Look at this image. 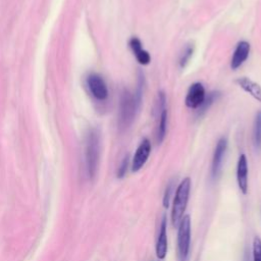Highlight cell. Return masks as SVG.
I'll return each instance as SVG.
<instances>
[{
    "mask_svg": "<svg viewBox=\"0 0 261 261\" xmlns=\"http://www.w3.org/2000/svg\"><path fill=\"white\" fill-rule=\"evenodd\" d=\"M100 159V134L97 128H91L85 143V168L89 179H94Z\"/></svg>",
    "mask_w": 261,
    "mask_h": 261,
    "instance_id": "cell-1",
    "label": "cell"
},
{
    "mask_svg": "<svg viewBox=\"0 0 261 261\" xmlns=\"http://www.w3.org/2000/svg\"><path fill=\"white\" fill-rule=\"evenodd\" d=\"M142 102H140L134 95V93H130L128 90L123 89L120 98H119V108H118V128L120 130L127 129L133 121L135 120V117L140 110Z\"/></svg>",
    "mask_w": 261,
    "mask_h": 261,
    "instance_id": "cell-2",
    "label": "cell"
},
{
    "mask_svg": "<svg viewBox=\"0 0 261 261\" xmlns=\"http://www.w3.org/2000/svg\"><path fill=\"white\" fill-rule=\"evenodd\" d=\"M191 178L185 177L179 185L177 186V189L175 191V195L172 202V209H171V221L173 225H176L179 223L180 219L184 216V213L186 211L190 192H191Z\"/></svg>",
    "mask_w": 261,
    "mask_h": 261,
    "instance_id": "cell-3",
    "label": "cell"
},
{
    "mask_svg": "<svg viewBox=\"0 0 261 261\" xmlns=\"http://www.w3.org/2000/svg\"><path fill=\"white\" fill-rule=\"evenodd\" d=\"M191 245V218L184 215L178 223L177 230V257L179 261H187Z\"/></svg>",
    "mask_w": 261,
    "mask_h": 261,
    "instance_id": "cell-4",
    "label": "cell"
},
{
    "mask_svg": "<svg viewBox=\"0 0 261 261\" xmlns=\"http://www.w3.org/2000/svg\"><path fill=\"white\" fill-rule=\"evenodd\" d=\"M87 87L91 95L97 101H105L108 98V88L104 79L98 73H90L87 76Z\"/></svg>",
    "mask_w": 261,
    "mask_h": 261,
    "instance_id": "cell-5",
    "label": "cell"
},
{
    "mask_svg": "<svg viewBox=\"0 0 261 261\" xmlns=\"http://www.w3.org/2000/svg\"><path fill=\"white\" fill-rule=\"evenodd\" d=\"M206 97L205 88L201 83H194L188 90L185 103L191 109H198Z\"/></svg>",
    "mask_w": 261,
    "mask_h": 261,
    "instance_id": "cell-6",
    "label": "cell"
},
{
    "mask_svg": "<svg viewBox=\"0 0 261 261\" xmlns=\"http://www.w3.org/2000/svg\"><path fill=\"white\" fill-rule=\"evenodd\" d=\"M226 150H227V139L222 137L217 141L214 149V153H213L212 164H211V174L213 178H216L220 173Z\"/></svg>",
    "mask_w": 261,
    "mask_h": 261,
    "instance_id": "cell-7",
    "label": "cell"
},
{
    "mask_svg": "<svg viewBox=\"0 0 261 261\" xmlns=\"http://www.w3.org/2000/svg\"><path fill=\"white\" fill-rule=\"evenodd\" d=\"M151 153V143L148 139H144L138 149L136 150V153L132 160V171L137 172L139 171L147 162L149 156Z\"/></svg>",
    "mask_w": 261,
    "mask_h": 261,
    "instance_id": "cell-8",
    "label": "cell"
},
{
    "mask_svg": "<svg viewBox=\"0 0 261 261\" xmlns=\"http://www.w3.org/2000/svg\"><path fill=\"white\" fill-rule=\"evenodd\" d=\"M237 181L240 191L246 195L248 193V160L245 154H241L238 160Z\"/></svg>",
    "mask_w": 261,
    "mask_h": 261,
    "instance_id": "cell-9",
    "label": "cell"
},
{
    "mask_svg": "<svg viewBox=\"0 0 261 261\" xmlns=\"http://www.w3.org/2000/svg\"><path fill=\"white\" fill-rule=\"evenodd\" d=\"M156 256L159 259H164L167 254V222L166 217L163 216L159 226V233L156 241Z\"/></svg>",
    "mask_w": 261,
    "mask_h": 261,
    "instance_id": "cell-10",
    "label": "cell"
},
{
    "mask_svg": "<svg viewBox=\"0 0 261 261\" xmlns=\"http://www.w3.org/2000/svg\"><path fill=\"white\" fill-rule=\"evenodd\" d=\"M250 49H251V46L248 42L241 41L238 43L230 61L231 69L239 68L247 60V58L249 57Z\"/></svg>",
    "mask_w": 261,
    "mask_h": 261,
    "instance_id": "cell-11",
    "label": "cell"
},
{
    "mask_svg": "<svg viewBox=\"0 0 261 261\" xmlns=\"http://www.w3.org/2000/svg\"><path fill=\"white\" fill-rule=\"evenodd\" d=\"M128 46L132 49L134 55L136 56L138 62L142 65H147L151 61V56L148 51H146L143 46L142 42L137 37H132L128 41Z\"/></svg>",
    "mask_w": 261,
    "mask_h": 261,
    "instance_id": "cell-12",
    "label": "cell"
},
{
    "mask_svg": "<svg viewBox=\"0 0 261 261\" xmlns=\"http://www.w3.org/2000/svg\"><path fill=\"white\" fill-rule=\"evenodd\" d=\"M236 83L239 87H241L245 92L250 94L255 100L261 102V87L259 84L255 83L254 81L243 76L236 80Z\"/></svg>",
    "mask_w": 261,
    "mask_h": 261,
    "instance_id": "cell-13",
    "label": "cell"
},
{
    "mask_svg": "<svg viewBox=\"0 0 261 261\" xmlns=\"http://www.w3.org/2000/svg\"><path fill=\"white\" fill-rule=\"evenodd\" d=\"M167 132V109L164 108L159 111V119L156 132V142L157 144H161L166 136Z\"/></svg>",
    "mask_w": 261,
    "mask_h": 261,
    "instance_id": "cell-14",
    "label": "cell"
},
{
    "mask_svg": "<svg viewBox=\"0 0 261 261\" xmlns=\"http://www.w3.org/2000/svg\"><path fill=\"white\" fill-rule=\"evenodd\" d=\"M253 142L257 150H261V110L257 111L253 124Z\"/></svg>",
    "mask_w": 261,
    "mask_h": 261,
    "instance_id": "cell-15",
    "label": "cell"
},
{
    "mask_svg": "<svg viewBox=\"0 0 261 261\" xmlns=\"http://www.w3.org/2000/svg\"><path fill=\"white\" fill-rule=\"evenodd\" d=\"M220 97V93L219 92H211L208 94V96L205 97L204 102L202 103V105L198 108L199 109V115L201 116L202 114H204L212 105L214 102H216L218 100V98Z\"/></svg>",
    "mask_w": 261,
    "mask_h": 261,
    "instance_id": "cell-16",
    "label": "cell"
},
{
    "mask_svg": "<svg viewBox=\"0 0 261 261\" xmlns=\"http://www.w3.org/2000/svg\"><path fill=\"white\" fill-rule=\"evenodd\" d=\"M193 52H194V46L193 45H188L186 46V48L184 49V52L182 54L180 55V58H179V66L181 68L186 67V65L189 63L192 55H193Z\"/></svg>",
    "mask_w": 261,
    "mask_h": 261,
    "instance_id": "cell-17",
    "label": "cell"
},
{
    "mask_svg": "<svg viewBox=\"0 0 261 261\" xmlns=\"http://www.w3.org/2000/svg\"><path fill=\"white\" fill-rule=\"evenodd\" d=\"M128 165H129V155H128V154H125L124 157L122 158V160H121V162H120L118 168H117V171H116V176H117V178H122V177H124V175L126 174Z\"/></svg>",
    "mask_w": 261,
    "mask_h": 261,
    "instance_id": "cell-18",
    "label": "cell"
},
{
    "mask_svg": "<svg viewBox=\"0 0 261 261\" xmlns=\"http://www.w3.org/2000/svg\"><path fill=\"white\" fill-rule=\"evenodd\" d=\"M253 261H261V239L255 237L253 240Z\"/></svg>",
    "mask_w": 261,
    "mask_h": 261,
    "instance_id": "cell-19",
    "label": "cell"
},
{
    "mask_svg": "<svg viewBox=\"0 0 261 261\" xmlns=\"http://www.w3.org/2000/svg\"><path fill=\"white\" fill-rule=\"evenodd\" d=\"M172 190H173V182L170 181V182L167 185V187H166V189H165V192H164V196H163V206H164L165 208H168V206H169Z\"/></svg>",
    "mask_w": 261,
    "mask_h": 261,
    "instance_id": "cell-20",
    "label": "cell"
}]
</instances>
